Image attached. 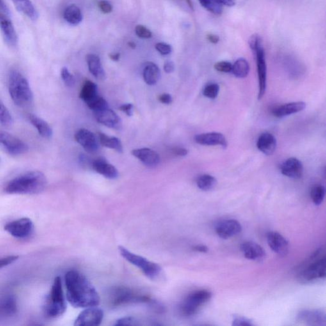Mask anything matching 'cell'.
I'll list each match as a JSON object with an SVG mask.
<instances>
[{
	"mask_svg": "<svg viewBox=\"0 0 326 326\" xmlns=\"http://www.w3.org/2000/svg\"><path fill=\"white\" fill-rule=\"evenodd\" d=\"M128 45L130 47L132 48V49H135L136 48V44L133 42H129L128 43Z\"/></svg>",
	"mask_w": 326,
	"mask_h": 326,
	"instance_id": "cell-60",
	"label": "cell"
},
{
	"mask_svg": "<svg viewBox=\"0 0 326 326\" xmlns=\"http://www.w3.org/2000/svg\"><path fill=\"white\" fill-rule=\"evenodd\" d=\"M99 140L100 144L104 147L115 150L119 153H122L123 152L122 143L117 138L111 137V136H107L106 134L99 133Z\"/></svg>",
	"mask_w": 326,
	"mask_h": 326,
	"instance_id": "cell-33",
	"label": "cell"
},
{
	"mask_svg": "<svg viewBox=\"0 0 326 326\" xmlns=\"http://www.w3.org/2000/svg\"><path fill=\"white\" fill-rule=\"evenodd\" d=\"M171 151L173 155L177 156H186L188 154V150L182 147L173 148Z\"/></svg>",
	"mask_w": 326,
	"mask_h": 326,
	"instance_id": "cell-51",
	"label": "cell"
},
{
	"mask_svg": "<svg viewBox=\"0 0 326 326\" xmlns=\"http://www.w3.org/2000/svg\"><path fill=\"white\" fill-rule=\"evenodd\" d=\"M13 4L19 12L32 20L38 19V13L31 0H12Z\"/></svg>",
	"mask_w": 326,
	"mask_h": 326,
	"instance_id": "cell-27",
	"label": "cell"
},
{
	"mask_svg": "<svg viewBox=\"0 0 326 326\" xmlns=\"http://www.w3.org/2000/svg\"><path fill=\"white\" fill-rule=\"evenodd\" d=\"M254 53L256 58L257 75L259 81L258 99H263L267 86V65H266L265 52L263 43L260 44L254 50Z\"/></svg>",
	"mask_w": 326,
	"mask_h": 326,
	"instance_id": "cell-10",
	"label": "cell"
},
{
	"mask_svg": "<svg viewBox=\"0 0 326 326\" xmlns=\"http://www.w3.org/2000/svg\"><path fill=\"white\" fill-rule=\"evenodd\" d=\"M94 115L97 121L109 128L119 130L122 128L120 118L109 107L101 110L94 111Z\"/></svg>",
	"mask_w": 326,
	"mask_h": 326,
	"instance_id": "cell-14",
	"label": "cell"
},
{
	"mask_svg": "<svg viewBox=\"0 0 326 326\" xmlns=\"http://www.w3.org/2000/svg\"><path fill=\"white\" fill-rule=\"evenodd\" d=\"M4 230L10 235L18 239L27 238L33 233L34 224L28 218H21L7 223Z\"/></svg>",
	"mask_w": 326,
	"mask_h": 326,
	"instance_id": "cell-11",
	"label": "cell"
},
{
	"mask_svg": "<svg viewBox=\"0 0 326 326\" xmlns=\"http://www.w3.org/2000/svg\"><path fill=\"white\" fill-rule=\"evenodd\" d=\"M1 159H0V165H1Z\"/></svg>",
	"mask_w": 326,
	"mask_h": 326,
	"instance_id": "cell-61",
	"label": "cell"
},
{
	"mask_svg": "<svg viewBox=\"0 0 326 326\" xmlns=\"http://www.w3.org/2000/svg\"><path fill=\"white\" fill-rule=\"evenodd\" d=\"M281 172L285 176L291 179H300L303 174V164L297 158L291 157L282 164Z\"/></svg>",
	"mask_w": 326,
	"mask_h": 326,
	"instance_id": "cell-20",
	"label": "cell"
},
{
	"mask_svg": "<svg viewBox=\"0 0 326 326\" xmlns=\"http://www.w3.org/2000/svg\"><path fill=\"white\" fill-rule=\"evenodd\" d=\"M240 248L245 258L252 261H261L266 255L263 247L254 241H245L241 244Z\"/></svg>",
	"mask_w": 326,
	"mask_h": 326,
	"instance_id": "cell-22",
	"label": "cell"
},
{
	"mask_svg": "<svg viewBox=\"0 0 326 326\" xmlns=\"http://www.w3.org/2000/svg\"><path fill=\"white\" fill-rule=\"evenodd\" d=\"M193 250L195 251L202 252V253H207L209 251V248L207 246L204 245H196L193 248Z\"/></svg>",
	"mask_w": 326,
	"mask_h": 326,
	"instance_id": "cell-57",
	"label": "cell"
},
{
	"mask_svg": "<svg viewBox=\"0 0 326 326\" xmlns=\"http://www.w3.org/2000/svg\"><path fill=\"white\" fill-rule=\"evenodd\" d=\"M0 148L11 156H17L28 151V145L19 138L6 132L0 131Z\"/></svg>",
	"mask_w": 326,
	"mask_h": 326,
	"instance_id": "cell-9",
	"label": "cell"
},
{
	"mask_svg": "<svg viewBox=\"0 0 326 326\" xmlns=\"http://www.w3.org/2000/svg\"><path fill=\"white\" fill-rule=\"evenodd\" d=\"M64 18L66 21L72 25H78L83 20V13L81 9L75 4H70L64 12Z\"/></svg>",
	"mask_w": 326,
	"mask_h": 326,
	"instance_id": "cell-31",
	"label": "cell"
},
{
	"mask_svg": "<svg viewBox=\"0 0 326 326\" xmlns=\"http://www.w3.org/2000/svg\"><path fill=\"white\" fill-rule=\"evenodd\" d=\"M214 1L222 6H233L235 4V0H214Z\"/></svg>",
	"mask_w": 326,
	"mask_h": 326,
	"instance_id": "cell-54",
	"label": "cell"
},
{
	"mask_svg": "<svg viewBox=\"0 0 326 326\" xmlns=\"http://www.w3.org/2000/svg\"><path fill=\"white\" fill-rule=\"evenodd\" d=\"M257 147L263 154L271 156L274 153L277 148V140L272 134L264 133L260 135Z\"/></svg>",
	"mask_w": 326,
	"mask_h": 326,
	"instance_id": "cell-25",
	"label": "cell"
},
{
	"mask_svg": "<svg viewBox=\"0 0 326 326\" xmlns=\"http://www.w3.org/2000/svg\"><path fill=\"white\" fill-rule=\"evenodd\" d=\"M326 259L325 250L320 248L317 250L306 261L298 275V279L301 283H309L326 277Z\"/></svg>",
	"mask_w": 326,
	"mask_h": 326,
	"instance_id": "cell-4",
	"label": "cell"
},
{
	"mask_svg": "<svg viewBox=\"0 0 326 326\" xmlns=\"http://www.w3.org/2000/svg\"><path fill=\"white\" fill-rule=\"evenodd\" d=\"M0 31L3 35L4 40L11 47L17 45L18 37L12 22L4 14L0 12Z\"/></svg>",
	"mask_w": 326,
	"mask_h": 326,
	"instance_id": "cell-16",
	"label": "cell"
},
{
	"mask_svg": "<svg viewBox=\"0 0 326 326\" xmlns=\"http://www.w3.org/2000/svg\"><path fill=\"white\" fill-rule=\"evenodd\" d=\"M195 141L198 144L206 146L220 145L224 149L227 146L226 138L224 134L217 132L197 134L195 136Z\"/></svg>",
	"mask_w": 326,
	"mask_h": 326,
	"instance_id": "cell-21",
	"label": "cell"
},
{
	"mask_svg": "<svg viewBox=\"0 0 326 326\" xmlns=\"http://www.w3.org/2000/svg\"><path fill=\"white\" fill-rule=\"evenodd\" d=\"M104 314L102 309L97 307L87 308L79 315L75 321L74 325L96 326L101 325Z\"/></svg>",
	"mask_w": 326,
	"mask_h": 326,
	"instance_id": "cell-12",
	"label": "cell"
},
{
	"mask_svg": "<svg viewBox=\"0 0 326 326\" xmlns=\"http://www.w3.org/2000/svg\"><path fill=\"white\" fill-rule=\"evenodd\" d=\"M17 311V305L13 296H6L0 300V316L10 318Z\"/></svg>",
	"mask_w": 326,
	"mask_h": 326,
	"instance_id": "cell-30",
	"label": "cell"
},
{
	"mask_svg": "<svg viewBox=\"0 0 326 326\" xmlns=\"http://www.w3.org/2000/svg\"><path fill=\"white\" fill-rule=\"evenodd\" d=\"M232 65L228 61H220L214 65V68L217 72L222 73H229L232 71Z\"/></svg>",
	"mask_w": 326,
	"mask_h": 326,
	"instance_id": "cell-43",
	"label": "cell"
},
{
	"mask_svg": "<svg viewBox=\"0 0 326 326\" xmlns=\"http://www.w3.org/2000/svg\"><path fill=\"white\" fill-rule=\"evenodd\" d=\"M66 310L67 303L64 296L62 281L60 277H57L45 300L43 311L47 318L55 319L62 316Z\"/></svg>",
	"mask_w": 326,
	"mask_h": 326,
	"instance_id": "cell-5",
	"label": "cell"
},
{
	"mask_svg": "<svg viewBox=\"0 0 326 326\" xmlns=\"http://www.w3.org/2000/svg\"><path fill=\"white\" fill-rule=\"evenodd\" d=\"M263 43L261 36L257 34H254V35L250 36L249 40H248V44L252 51H254L260 44Z\"/></svg>",
	"mask_w": 326,
	"mask_h": 326,
	"instance_id": "cell-46",
	"label": "cell"
},
{
	"mask_svg": "<svg viewBox=\"0 0 326 326\" xmlns=\"http://www.w3.org/2000/svg\"><path fill=\"white\" fill-rule=\"evenodd\" d=\"M160 76V70L156 64L151 62L145 64L143 70V77L146 84L149 86L155 85L159 81Z\"/></svg>",
	"mask_w": 326,
	"mask_h": 326,
	"instance_id": "cell-28",
	"label": "cell"
},
{
	"mask_svg": "<svg viewBox=\"0 0 326 326\" xmlns=\"http://www.w3.org/2000/svg\"><path fill=\"white\" fill-rule=\"evenodd\" d=\"M29 121L31 123L32 125L35 127L40 134V136L42 137L49 139L51 138L53 134L52 129L49 124L42 118L38 117L33 114H30L29 115Z\"/></svg>",
	"mask_w": 326,
	"mask_h": 326,
	"instance_id": "cell-29",
	"label": "cell"
},
{
	"mask_svg": "<svg viewBox=\"0 0 326 326\" xmlns=\"http://www.w3.org/2000/svg\"><path fill=\"white\" fill-rule=\"evenodd\" d=\"M232 325L234 326H252L254 325L249 319L241 316H234Z\"/></svg>",
	"mask_w": 326,
	"mask_h": 326,
	"instance_id": "cell-45",
	"label": "cell"
},
{
	"mask_svg": "<svg viewBox=\"0 0 326 326\" xmlns=\"http://www.w3.org/2000/svg\"><path fill=\"white\" fill-rule=\"evenodd\" d=\"M118 250L123 258L140 269L143 274L149 279H156L160 275L162 268L158 264L150 261L140 255L134 254L122 246L118 247Z\"/></svg>",
	"mask_w": 326,
	"mask_h": 326,
	"instance_id": "cell-6",
	"label": "cell"
},
{
	"mask_svg": "<svg viewBox=\"0 0 326 326\" xmlns=\"http://www.w3.org/2000/svg\"><path fill=\"white\" fill-rule=\"evenodd\" d=\"M305 107H306V104L305 102H292L276 107L273 109L272 113L276 117L282 118L292 114L300 112L304 110Z\"/></svg>",
	"mask_w": 326,
	"mask_h": 326,
	"instance_id": "cell-24",
	"label": "cell"
},
{
	"mask_svg": "<svg viewBox=\"0 0 326 326\" xmlns=\"http://www.w3.org/2000/svg\"><path fill=\"white\" fill-rule=\"evenodd\" d=\"M61 76L65 85L71 88L75 84V79L73 75L69 72L67 67H63L61 69Z\"/></svg>",
	"mask_w": 326,
	"mask_h": 326,
	"instance_id": "cell-41",
	"label": "cell"
},
{
	"mask_svg": "<svg viewBox=\"0 0 326 326\" xmlns=\"http://www.w3.org/2000/svg\"><path fill=\"white\" fill-rule=\"evenodd\" d=\"M155 47H156L157 51L162 54V55H168V54H170L172 52V46L168 44V43L163 42L157 43L155 45Z\"/></svg>",
	"mask_w": 326,
	"mask_h": 326,
	"instance_id": "cell-44",
	"label": "cell"
},
{
	"mask_svg": "<svg viewBox=\"0 0 326 326\" xmlns=\"http://www.w3.org/2000/svg\"><path fill=\"white\" fill-rule=\"evenodd\" d=\"M159 100L162 104L166 105H170L172 104L173 101L172 96L168 94V93H165V94L159 96Z\"/></svg>",
	"mask_w": 326,
	"mask_h": 326,
	"instance_id": "cell-52",
	"label": "cell"
},
{
	"mask_svg": "<svg viewBox=\"0 0 326 326\" xmlns=\"http://www.w3.org/2000/svg\"><path fill=\"white\" fill-rule=\"evenodd\" d=\"M13 117L8 109L0 100V124L4 126H10L13 124Z\"/></svg>",
	"mask_w": 326,
	"mask_h": 326,
	"instance_id": "cell-37",
	"label": "cell"
},
{
	"mask_svg": "<svg viewBox=\"0 0 326 326\" xmlns=\"http://www.w3.org/2000/svg\"><path fill=\"white\" fill-rule=\"evenodd\" d=\"M8 91L11 99L16 106L27 108L33 104V93L28 80L17 70H13L9 75Z\"/></svg>",
	"mask_w": 326,
	"mask_h": 326,
	"instance_id": "cell-3",
	"label": "cell"
},
{
	"mask_svg": "<svg viewBox=\"0 0 326 326\" xmlns=\"http://www.w3.org/2000/svg\"><path fill=\"white\" fill-rule=\"evenodd\" d=\"M135 33L139 38L148 39L152 36V32L143 25H137L135 28Z\"/></svg>",
	"mask_w": 326,
	"mask_h": 326,
	"instance_id": "cell-42",
	"label": "cell"
},
{
	"mask_svg": "<svg viewBox=\"0 0 326 326\" xmlns=\"http://www.w3.org/2000/svg\"><path fill=\"white\" fill-rule=\"evenodd\" d=\"M86 104L89 108L93 111L101 110V109H106L107 108V107H109L108 103L107 102L106 100H105L104 98L100 97L99 95L97 96L95 99L87 103Z\"/></svg>",
	"mask_w": 326,
	"mask_h": 326,
	"instance_id": "cell-39",
	"label": "cell"
},
{
	"mask_svg": "<svg viewBox=\"0 0 326 326\" xmlns=\"http://www.w3.org/2000/svg\"><path fill=\"white\" fill-rule=\"evenodd\" d=\"M207 39L210 42L214 43V44H216V43L219 42V37H218L217 35L213 33H210L209 35H207Z\"/></svg>",
	"mask_w": 326,
	"mask_h": 326,
	"instance_id": "cell-55",
	"label": "cell"
},
{
	"mask_svg": "<svg viewBox=\"0 0 326 326\" xmlns=\"http://www.w3.org/2000/svg\"><path fill=\"white\" fill-rule=\"evenodd\" d=\"M131 153L142 162L143 165L148 167H156L160 163L159 155L156 151L149 148L134 149Z\"/></svg>",
	"mask_w": 326,
	"mask_h": 326,
	"instance_id": "cell-19",
	"label": "cell"
},
{
	"mask_svg": "<svg viewBox=\"0 0 326 326\" xmlns=\"http://www.w3.org/2000/svg\"><path fill=\"white\" fill-rule=\"evenodd\" d=\"M242 229L240 223L234 219L220 221L216 225V232L220 238L228 239L240 233Z\"/></svg>",
	"mask_w": 326,
	"mask_h": 326,
	"instance_id": "cell-15",
	"label": "cell"
},
{
	"mask_svg": "<svg viewBox=\"0 0 326 326\" xmlns=\"http://www.w3.org/2000/svg\"><path fill=\"white\" fill-rule=\"evenodd\" d=\"M92 168L96 172L109 179H115L118 176V170L115 166L108 163L103 157L93 160Z\"/></svg>",
	"mask_w": 326,
	"mask_h": 326,
	"instance_id": "cell-23",
	"label": "cell"
},
{
	"mask_svg": "<svg viewBox=\"0 0 326 326\" xmlns=\"http://www.w3.org/2000/svg\"><path fill=\"white\" fill-rule=\"evenodd\" d=\"M120 54L119 53H111L109 54V57L113 61L119 60Z\"/></svg>",
	"mask_w": 326,
	"mask_h": 326,
	"instance_id": "cell-58",
	"label": "cell"
},
{
	"mask_svg": "<svg viewBox=\"0 0 326 326\" xmlns=\"http://www.w3.org/2000/svg\"><path fill=\"white\" fill-rule=\"evenodd\" d=\"M164 70L167 74H171L174 72L175 70V65L172 61H168L164 65Z\"/></svg>",
	"mask_w": 326,
	"mask_h": 326,
	"instance_id": "cell-53",
	"label": "cell"
},
{
	"mask_svg": "<svg viewBox=\"0 0 326 326\" xmlns=\"http://www.w3.org/2000/svg\"><path fill=\"white\" fill-rule=\"evenodd\" d=\"M269 247L280 256H286L289 252V243L281 234L275 231L267 234Z\"/></svg>",
	"mask_w": 326,
	"mask_h": 326,
	"instance_id": "cell-18",
	"label": "cell"
},
{
	"mask_svg": "<svg viewBox=\"0 0 326 326\" xmlns=\"http://www.w3.org/2000/svg\"><path fill=\"white\" fill-rule=\"evenodd\" d=\"M185 1H186V3L188 4L189 8H190L191 10H194V5L192 0H185Z\"/></svg>",
	"mask_w": 326,
	"mask_h": 326,
	"instance_id": "cell-59",
	"label": "cell"
},
{
	"mask_svg": "<svg viewBox=\"0 0 326 326\" xmlns=\"http://www.w3.org/2000/svg\"><path fill=\"white\" fill-rule=\"evenodd\" d=\"M325 188L322 185H316L312 189L311 198L316 205L323 204L325 197Z\"/></svg>",
	"mask_w": 326,
	"mask_h": 326,
	"instance_id": "cell-36",
	"label": "cell"
},
{
	"mask_svg": "<svg viewBox=\"0 0 326 326\" xmlns=\"http://www.w3.org/2000/svg\"><path fill=\"white\" fill-rule=\"evenodd\" d=\"M86 61L89 70L95 78L102 81L106 79V72L99 56L94 54H88L86 56Z\"/></svg>",
	"mask_w": 326,
	"mask_h": 326,
	"instance_id": "cell-26",
	"label": "cell"
},
{
	"mask_svg": "<svg viewBox=\"0 0 326 326\" xmlns=\"http://www.w3.org/2000/svg\"><path fill=\"white\" fill-rule=\"evenodd\" d=\"M18 257H19L15 256V255H11V256L4 257L0 259V269L12 264L13 262L17 261Z\"/></svg>",
	"mask_w": 326,
	"mask_h": 326,
	"instance_id": "cell-48",
	"label": "cell"
},
{
	"mask_svg": "<svg viewBox=\"0 0 326 326\" xmlns=\"http://www.w3.org/2000/svg\"><path fill=\"white\" fill-rule=\"evenodd\" d=\"M65 282L67 300L73 307L89 308L97 307L100 304V296L95 287L79 271H68Z\"/></svg>",
	"mask_w": 326,
	"mask_h": 326,
	"instance_id": "cell-1",
	"label": "cell"
},
{
	"mask_svg": "<svg viewBox=\"0 0 326 326\" xmlns=\"http://www.w3.org/2000/svg\"><path fill=\"white\" fill-rule=\"evenodd\" d=\"M211 292L207 290H199L189 295L182 302L181 312L186 317L195 316L201 307L209 302L212 298Z\"/></svg>",
	"mask_w": 326,
	"mask_h": 326,
	"instance_id": "cell-8",
	"label": "cell"
},
{
	"mask_svg": "<svg viewBox=\"0 0 326 326\" xmlns=\"http://www.w3.org/2000/svg\"><path fill=\"white\" fill-rule=\"evenodd\" d=\"M100 10L104 13H110L113 10L112 5L107 0H102L99 3Z\"/></svg>",
	"mask_w": 326,
	"mask_h": 326,
	"instance_id": "cell-47",
	"label": "cell"
},
{
	"mask_svg": "<svg viewBox=\"0 0 326 326\" xmlns=\"http://www.w3.org/2000/svg\"><path fill=\"white\" fill-rule=\"evenodd\" d=\"M219 92V86L216 83H210L205 86L204 91L205 97L210 99H216Z\"/></svg>",
	"mask_w": 326,
	"mask_h": 326,
	"instance_id": "cell-40",
	"label": "cell"
},
{
	"mask_svg": "<svg viewBox=\"0 0 326 326\" xmlns=\"http://www.w3.org/2000/svg\"><path fill=\"white\" fill-rule=\"evenodd\" d=\"M249 71V65L245 59L239 58L237 59L234 65H232L231 72L237 78H245L248 76Z\"/></svg>",
	"mask_w": 326,
	"mask_h": 326,
	"instance_id": "cell-34",
	"label": "cell"
},
{
	"mask_svg": "<svg viewBox=\"0 0 326 326\" xmlns=\"http://www.w3.org/2000/svg\"><path fill=\"white\" fill-rule=\"evenodd\" d=\"M136 320L133 318H124L118 319L114 324L115 326H133L136 325Z\"/></svg>",
	"mask_w": 326,
	"mask_h": 326,
	"instance_id": "cell-49",
	"label": "cell"
},
{
	"mask_svg": "<svg viewBox=\"0 0 326 326\" xmlns=\"http://www.w3.org/2000/svg\"><path fill=\"white\" fill-rule=\"evenodd\" d=\"M217 180L211 175H203L198 177L197 181V186L201 190L210 191L216 188Z\"/></svg>",
	"mask_w": 326,
	"mask_h": 326,
	"instance_id": "cell-35",
	"label": "cell"
},
{
	"mask_svg": "<svg viewBox=\"0 0 326 326\" xmlns=\"http://www.w3.org/2000/svg\"><path fill=\"white\" fill-rule=\"evenodd\" d=\"M298 319L301 323L309 326H325L326 323L325 312L320 310H306L300 312Z\"/></svg>",
	"mask_w": 326,
	"mask_h": 326,
	"instance_id": "cell-17",
	"label": "cell"
},
{
	"mask_svg": "<svg viewBox=\"0 0 326 326\" xmlns=\"http://www.w3.org/2000/svg\"><path fill=\"white\" fill-rule=\"evenodd\" d=\"M0 11L5 15H10V10L3 0H0Z\"/></svg>",
	"mask_w": 326,
	"mask_h": 326,
	"instance_id": "cell-56",
	"label": "cell"
},
{
	"mask_svg": "<svg viewBox=\"0 0 326 326\" xmlns=\"http://www.w3.org/2000/svg\"><path fill=\"white\" fill-rule=\"evenodd\" d=\"M119 110L126 114L127 116H131L133 113V106L131 104L122 105L119 107Z\"/></svg>",
	"mask_w": 326,
	"mask_h": 326,
	"instance_id": "cell-50",
	"label": "cell"
},
{
	"mask_svg": "<svg viewBox=\"0 0 326 326\" xmlns=\"http://www.w3.org/2000/svg\"><path fill=\"white\" fill-rule=\"evenodd\" d=\"M99 96L98 93V86L97 84L90 81H87L84 84L81 93H80V99L83 100L84 102H90Z\"/></svg>",
	"mask_w": 326,
	"mask_h": 326,
	"instance_id": "cell-32",
	"label": "cell"
},
{
	"mask_svg": "<svg viewBox=\"0 0 326 326\" xmlns=\"http://www.w3.org/2000/svg\"><path fill=\"white\" fill-rule=\"evenodd\" d=\"M46 177L39 171H31L11 180L4 188L10 195H35L46 188Z\"/></svg>",
	"mask_w": 326,
	"mask_h": 326,
	"instance_id": "cell-2",
	"label": "cell"
},
{
	"mask_svg": "<svg viewBox=\"0 0 326 326\" xmlns=\"http://www.w3.org/2000/svg\"><path fill=\"white\" fill-rule=\"evenodd\" d=\"M75 139L87 152L95 154L99 148V142L95 134L86 129H81L75 134Z\"/></svg>",
	"mask_w": 326,
	"mask_h": 326,
	"instance_id": "cell-13",
	"label": "cell"
},
{
	"mask_svg": "<svg viewBox=\"0 0 326 326\" xmlns=\"http://www.w3.org/2000/svg\"><path fill=\"white\" fill-rule=\"evenodd\" d=\"M149 302H151V299L149 296L137 293L127 287H114L110 291V303L113 307H118L132 303Z\"/></svg>",
	"mask_w": 326,
	"mask_h": 326,
	"instance_id": "cell-7",
	"label": "cell"
},
{
	"mask_svg": "<svg viewBox=\"0 0 326 326\" xmlns=\"http://www.w3.org/2000/svg\"><path fill=\"white\" fill-rule=\"evenodd\" d=\"M201 5L211 13L216 15H220L222 13V6L216 3L214 0H198Z\"/></svg>",
	"mask_w": 326,
	"mask_h": 326,
	"instance_id": "cell-38",
	"label": "cell"
}]
</instances>
